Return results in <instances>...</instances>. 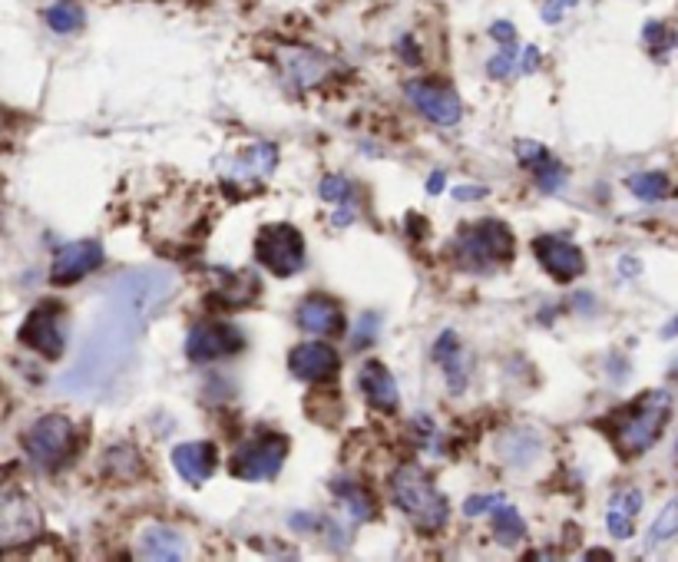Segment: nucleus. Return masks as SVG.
Wrapping results in <instances>:
<instances>
[{
  "label": "nucleus",
  "mask_w": 678,
  "mask_h": 562,
  "mask_svg": "<svg viewBox=\"0 0 678 562\" xmlns=\"http://www.w3.org/2000/svg\"><path fill=\"white\" fill-rule=\"evenodd\" d=\"M672 417V394L669 391H649L636 397L632 404L616 410L612 417L599 420V427L606 430L612 447L619 450L622 460L642 457L645 450L655 447V440L662 437L665 424Z\"/></svg>",
  "instance_id": "1"
},
{
  "label": "nucleus",
  "mask_w": 678,
  "mask_h": 562,
  "mask_svg": "<svg viewBox=\"0 0 678 562\" xmlns=\"http://www.w3.org/2000/svg\"><path fill=\"white\" fill-rule=\"evenodd\" d=\"M391 503L404 516H411V523L424 533H437L450 520V503L447 496L437 490L434 477L417 467V463H404L394 470L391 477Z\"/></svg>",
  "instance_id": "2"
},
{
  "label": "nucleus",
  "mask_w": 678,
  "mask_h": 562,
  "mask_svg": "<svg viewBox=\"0 0 678 562\" xmlns=\"http://www.w3.org/2000/svg\"><path fill=\"white\" fill-rule=\"evenodd\" d=\"M24 453L40 470H63L80 450V430L67 414H43L24 430Z\"/></svg>",
  "instance_id": "3"
},
{
  "label": "nucleus",
  "mask_w": 678,
  "mask_h": 562,
  "mask_svg": "<svg viewBox=\"0 0 678 562\" xmlns=\"http://www.w3.org/2000/svg\"><path fill=\"white\" fill-rule=\"evenodd\" d=\"M513 258V232L503 222L464 225L454 242V262L464 272L483 275Z\"/></svg>",
  "instance_id": "4"
},
{
  "label": "nucleus",
  "mask_w": 678,
  "mask_h": 562,
  "mask_svg": "<svg viewBox=\"0 0 678 562\" xmlns=\"http://www.w3.org/2000/svg\"><path fill=\"white\" fill-rule=\"evenodd\" d=\"M43 529V513L24 486L0 473V549L30 546Z\"/></svg>",
  "instance_id": "5"
},
{
  "label": "nucleus",
  "mask_w": 678,
  "mask_h": 562,
  "mask_svg": "<svg viewBox=\"0 0 678 562\" xmlns=\"http://www.w3.org/2000/svg\"><path fill=\"white\" fill-rule=\"evenodd\" d=\"M288 457V437L282 434H255L249 440H242L235 447L229 470L232 477L249 480V483H262V480H275L282 473V463Z\"/></svg>",
  "instance_id": "6"
},
{
  "label": "nucleus",
  "mask_w": 678,
  "mask_h": 562,
  "mask_svg": "<svg viewBox=\"0 0 678 562\" xmlns=\"http://www.w3.org/2000/svg\"><path fill=\"white\" fill-rule=\"evenodd\" d=\"M20 344L43 361H60L67 351V311L57 301H43L20 324Z\"/></svg>",
  "instance_id": "7"
},
{
  "label": "nucleus",
  "mask_w": 678,
  "mask_h": 562,
  "mask_svg": "<svg viewBox=\"0 0 678 562\" xmlns=\"http://www.w3.org/2000/svg\"><path fill=\"white\" fill-rule=\"evenodd\" d=\"M255 258L278 278L298 275L301 268H305V239H301V232L288 222L265 225L255 239Z\"/></svg>",
  "instance_id": "8"
},
{
  "label": "nucleus",
  "mask_w": 678,
  "mask_h": 562,
  "mask_svg": "<svg viewBox=\"0 0 678 562\" xmlns=\"http://www.w3.org/2000/svg\"><path fill=\"white\" fill-rule=\"evenodd\" d=\"M245 348V338L239 328L225 321H199L186 334V358L192 364H212L222 358H235Z\"/></svg>",
  "instance_id": "9"
},
{
  "label": "nucleus",
  "mask_w": 678,
  "mask_h": 562,
  "mask_svg": "<svg viewBox=\"0 0 678 562\" xmlns=\"http://www.w3.org/2000/svg\"><path fill=\"white\" fill-rule=\"evenodd\" d=\"M404 93L414 103V110H421V116H427L437 126H457L460 116H464V106H460L454 86L440 80H407Z\"/></svg>",
  "instance_id": "10"
},
{
  "label": "nucleus",
  "mask_w": 678,
  "mask_h": 562,
  "mask_svg": "<svg viewBox=\"0 0 678 562\" xmlns=\"http://www.w3.org/2000/svg\"><path fill=\"white\" fill-rule=\"evenodd\" d=\"M288 371L305 384H328L341 371V354L325 341H305L288 351Z\"/></svg>",
  "instance_id": "11"
},
{
  "label": "nucleus",
  "mask_w": 678,
  "mask_h": 562,
  "mask_svg": "<svg viewBox=\"0 0 678 562\" xmlns=\"http://www.w3.org/2000/svg\"><path fill=\"white\" fill-rule=\"evenodd\" d=\"M100 265H103V245L100 242H93V239L67 242L57 255H53L50 281H53V285H60V288L77 285V281H83L86 275H93Z\"/></svg>",
  "instance_id": "12"
},
{
  "label": "nucleus",
  "mask_w": 678,
  "mask_h": 562,
  "mask_svg": "<svg viewBox=\"0 0 678 562\" xmlns=\"http://www.w3.org/2000/svg\"><path fill=\"white\" fill-rule=\"evenodd\" d=\"M533 252H536V258H540V265L559 281V285L576 281L586 268L583 252H579L566 235H540V239L533 242Z\"/></svg>",
  "instance_id": "13"
},
{
  "label": "nucleus",
  "mask_w": 678,
  "mask_h": 562,
  "mask_svg": "<svg viewBox=\"0 0 678 562\" xmlns=\"http://www.w3.org/2000/svg\"><path fill=\"white\" fill-rule=\"evenodd\" d=\"M295 324L315 338H338L344 334V308L328 295H308L295 308Z\"/></svg>",
  "instance_id": "14"
},
{
  "label": "nucleus",
  "mask_w": 678,
  "mask_h": 562,
  "mask_svg": "<svg viewBox=\"0 0 678 562\" xmlns=\"http://www.w3.org/2000/svg\"><path fill=\"white\" fill-rule=\"evenodd\" d=\"M358 387H361L364 401L378 410V414H397V407H401V391H397L394 374L387 371L381 361H364L361 364Z\"/></svg>",
  "instance_id": "15"
},
{
  "label": "nucleus",
  "mask_w": 678,
  "mask_h": 562,
  "mask_svg": "<svg viewBox=\"0 0 678 562\" xmlns=\"http://www.w3.org/2000/svg\"><path fill=\"white\" fill-rule=\"evenodd\" d=\"M215 463H219V450H215V443L209 440H192V443L172 447V467L192 486L206 483L215 473Z\"/></svg>",
  "instance_id": "16"
},
{
  "label": "nucleus",
  "mask_w": 678,
  "mask_h": 562,
  "mask_svg": "<svg viewBox=\"0 0 678 562\" xmlns=\"http://www.w3.org/2000/svg\"><path fill=\"white\" fill-rule=\"evenodd\" d=\"M136 546H139L136 553L143 556V559H169V562H176V559H186L189 556L186 536H182L179 529L163 526V523L146 526Z\"/></svg>",
  "instance_id": "17"
},
{
  "label": "nucleus",
  "mask_w": 678,
  "mask_h": 562,
  "mask_svg": "<svg viewBox=\"0 0 678 562\" xmlns=\"http://www.w3.org/2000/svg\"><path fill=\"white\" fill-rule=\"evenodd\" d=\"M434 361L444 367V377L450 384V391L454 394H464L467 391V377H470V361L464 354V344L454 331H444L434 344Z\"/></svg>",
  "instance_id": "18"
},
{
  "label": "nucleus",
  "mask_w": 678,
  "mask_h": 562,
  "mask_svg": "<svg viewBox=\"0 0 678 562\" xmlns=\"http://www.w3.org/2000/svg\"><path fill=\"white\" fill-rule=\"evenodd\" d=\"M278 166V149L272 143H258V146H249L242 149V153L232 156V169L225 172V179H265L272 176Z\"/></svg>",
  "instance_id": "19"
},
{
  "label": "nucleus",
  "mask_w": 678,
  "mask_h": 562,
  "mask_svg": "<svg viewBox=\"0 0 678 562\" xmlns=\"http://www.w3.org/2000/svg\"><path fill=\"white\" fill-rule=\"evenodd\" d=\"M282 60H285L288 80H292L298 90H311L315 83L325 80V73L331 67L325 53H315V50H285Z\"/></svg>",
  "instance_id": "20"
},
{
  "label": "nucleus",
  "mask_w": 678,
  "mask_h": 562,
  "mask_svg": "<svg viewBox=\"0 0 678 562\" xmlns=\"http://www.w3.org/2000/svg\"><path fill=\"white\" fill-rule=\"evenodd\" d=\"M540 453H543V440L533 434V430H510L507 437H503V443H500V457L510 463L513 470H523V467H530V463H536L540 460Z\"/></svg>",
  "instance_id": "21"
},
{
  "label": "nucleus",
  "mask_w": 678,
  "mask_h": 562,
  "mask_svg": "<svg viewBox=\"0 0 678 562\" xmlns=\"http://www.w3.org/2000/svg\"><path fill=\"white\" fill-rule=\"evenodd\" d=\"M103 470H106V477H113V480H123V483L136 480L139 473H143V457H139V450L133 443H116V447L106 450Z\"/></svg>",
  "instance_id": "22"
},
{
  "label": "nucleus",
  "mask_w": 678,
  "mask_h": 562,
  "mask_svg": "<svg viewBox=\"0 0 678 562\" xmlns=\"http://www.w3.org/2000/svg\"><path fill=\"white\" fill-rule=\"evenodd\" d=\"M43 20H47V27L53 34H77V30L86 24V14L80 7V0H53V4L43 10Z\"/></svg>",
  "instance_id": "23"
},
{
  "label": "nucleus",
  "mask_w": 678,
  "mask_h": 562,
  "mask_svg": "<svg viewBox=\"0 0 678 562\" xmlns=\"http://www.w3.org/2000/svg\"><path fill=\"white\" fill-rule=\"evenodd\" d=\"M493 533H497L500 546H516V543H523L526 523L510 503H500L497 510H493Z\"/></svg>",
  "instance_id": "24"
},
{
  "label": "nucleus",
  "mask_w": 678,
  "mask_h": 562,
  "mask_svg": "<svg viewBox=\"0 0 678 562\" xmlns=\"http://www.w3.org/2000/svg\"><path fill=\"white\" fill-rule=\"evenodd\" d=\"M626 186L632 196H639L642 202H659L672 192L669 179H665L662 172H639V176H629Z\"/></svg>",
  "instance_id": "25"
},
{
  "label": "nucleus",
  "mask_w": 678,
  "mask_h": 562,
  "mask_svg": "<svg viewBox=\"0 0 678 562\" xmlns=\"http://www.w3.org/2000/svg\"><path fill=\"white\" fill-rule=\"evenodd\" d=\"M675 536H678V496L672 503H665V510L655 516L645 543H649V549H652V546H659V543H665V539H675Z\"/></svg>",
  "instance_id": "26"
},
{
  "label": "nucleus",
  "mask_w": 678,
  "mask_h": 562,
  "mask_svg": "<svg viewBox=\"0 0 678 562\" xmlns=\"http://www.w3.org/2000/svg\"><path fill=\"white\" fill-rule=\"evenodd\" d=\"M530 172H533L536 186H540L546 196H556V192H563V186H566V169L553 159V153L546 156L540 166H533Z\"/></svg>",
  "instance_id": "27"
},
{
  "label": "nucleus",
  "mask_w": 678,
  "mask_h": 562,
  "mask_svg": "<svg viewBox=\"0 0 678 562\" xmlns=\"http://www.w3.org/2000/svg\"><path fill=\"white\" fill-rule=\"evenodd\" d=\"M335 490H338V500H344V503L351 506V516H354V520H371V516H374L368 493H364L361 486H354V483H348V480H341V483H335Z\"/></svg>",
  "instance_id": "28"
},
{
  "label": "nucleus",
  "mask_w": 678,
  "mask_h": 562,
  "mask_svg": "<svg viewBox=\"0 0 678 562\" xmlns=\"http://www.w3.org/2000/svg\"><path fill=\"white\" fill-rule=\"evenodd\" d=\"M636 516H632L629 510H622V506H616V503H609V510H606V526H609V533L616 536V539H629L632 533H636Z\"/></svg>",
  "instance_id": "29"
},
{
  "label": "nucleus",
  "mask_w": 678,
  "mask_h": 562,
  "mask_svg": "<svg viewBox=\"0 0 678 562\" xmlns=\"http://www.w3.org/2000/svg\"><path fill=\"white\" fill-rule=\"evenodd\" d=\"M318 192H321V199H325V202L348 205V199H351V182H348V176H325V179H321Z\"/></svg>",
  "instance_id": "30"
},
{
  "label": "nucleus",
  "mask_w": 678,
  "mask_h": 562,
  "mask_svg": "<svg viewBox=\"0 0 678 562\" xmlns=\"http://www.w3.org/2000/svg\"><path fill=\"white\" fill-rule=\"evenodd\" d=\"M378 328H381V315H378V311H371V315H361L358 318V328H354L351 348L361 351L364 344H371L374 338H378Z\"/></svg>",
  "instance_id": "31"
},
{
  "label": "nucleus",
  "mask_w": 678,
  "mask_h": 562,
  "mask_svg": "<svg viewBox=\"0 0 678 562\" xmlns=\"http://www.w3.org/2000/svg\"><path fill=\"white\" fill-rule=\"evenodd\" d=\"M500 503H507V496L503 493H490V496H470V500L464 503V516H470V520H477V516H483L487 510H497Z\"/></svg>",
  "instance_id": "32"
},
{
  "label": "nucleus",
  "mask_w": 678,
  "mask_h": 562,
  "mask_svg": "<svg viewBox=\"0 0 678 562\" xmlns=\"http://www.w3.org/2000/svg\"><path fill=\"white\" fill-rule=\"evenodd\" d=\"M513 60H516V43H510V47H503V53H497L490 63H487V73L493 80H503V77H510V70H513Z\"/></svg>",
  "instance_id": "33"
},
{
  "label": "nucleus",
  "mask_w": 678,
  "mask_h": 562,
  "mask_svg": "<svg viewBox=\"0 0 678 562\" xmlns=\"http://www.w3.org/2000/svg\"><path fill=\"white\" fill-rule=\"evenodd\" d=\"M516 156H520V162L526 169H533V166H540L546 156H550V149L540 146V143H516Z\"/></svg>",
  "instance_id": "34"
},
{
  "label": "nucleus",
  "mask_w": 678,
  "mask_h": 562,
  "mask_svg": "<svg viewBox=\"0 0 678 562\" xmlns=\"http://www.w3.org/2000/svg\"><path fill=\"white\" fill-rule=\"evenodd\" d=\"M579 0H543V20L546 24H559L563 20V10L576 7Z\"/></svg>",
  "instance_id": "35"
},
{
  "label": "nucleus",
  "mask_w": 678,
  "mask_h": 562,
  "mask_svg": "<svg viewBox=\"0 0 678 562\" xmlns=\"http://www.w3.org/2000/svg\"><path fill=\"white\" fill-rule=\"evenodd\" d=\"M540 63H543L540 50H536V47H526V50L520 53V60H516V70H520V73H536V70H540Z\"/></svg>",
  "instance_id": "36"
},
{
  "label": "nucleus",
  "mask_w": 678,
  "mask_h": 562,
  "mask_svg": "<svg viewBox=\"0 0 678 562\" xmlns=\"http://www.w3.org/2000/svg\"><path fill=\"white\" fill-rule=\"evenodd\" d=\"M490 37L500 40L503 47H510V43H516V27L510 24V20H497V24L490 27Z\"/></svg>",
  "instance_id": "37"
},
{
  "label": "nucleus",
  "mask_w": 678,
  "mask_h": 562,
  "mask_svg": "<svg viewBox=\"0 0 678 562\" xmlns=\"http://www.w3.org/2000/svg\"><path fill=\"white\" fill-rule=\"evenodd\" d=\"M483 196H487V186H460V189H454V199H457V202L483 199Z\"/></svg>",
  "instance_id": "38"
},
{
  "label": "nucleus",
  "mask_w": 678,
  "mask_h": 562,
  "mask_svg": "<svg viewBox=\"0 0 678 562\" xmlns=\"http://www.w3.org/2000/svg\"><path fill=\"white\" fill-rule=\"evenodd\" d=\"M397 53H401V57H404L407 63H417V60H421V53L414 50V40H411V37H401V43H397Z\"/></svg>",
  "instance_id": "39"
},
{
  "label": "nucleus",
  "mask_w": 678,
  "mask_h": 562,
  "mask_svg": "<svg viewBox=\"0 0 678 562\" xmlns=\"http://www.w3.org/2000/svg\"><path fill=\"white\" fill-rule=\"evenodd\" d=\"M427 192L430 196H440V192H444V172H434V176L427 179Z\"/></svg>",
  "instance_id": "40"
},
{
  "label": "nucleus",
  "mask_w": 678,
  "mask_h": 562,
  "mask_svg": "<svg viewBox=\"0 0 678 562\" xmlns=\"http://www.w3.org/2000/svg\"><path fill=\"white\" fill-rule=\"evenodd\" d=\"M354 222V212L344 209V212H335V225H351Z\"/></svg>",
  "instance_id": "41"
},
{
  "label": "nucleus",
  "mask_w": 678,
  "mask_h": 562,
  "mask_svg": "<svg viewBox=\"0 0 678 562\" xmlns=\"http://www.w3.org/2000/svg\"><path fill=\"white\" fill-rule=\"evenodd\" d=\"M665 334H669V338H672V334H678V318H675V321L669 324V328H665Z\"/></svg>",
  "instance_id": "42"
},
{
  "label": "nucleus",
  "mask_w": 678,
  "mask_h": 562,
  "mask_svg": "<svg viewBox=\"0 0 678 562\" xmlns=\"http://www.w3.org/2000/svg\"><path fill=\"white\" fill-rule=\"evenodd\" d=\"M4 129H7V120H4V113H0V136H4Z\"/></svg>",
  "instance_id": "43"
},
{
  "label": "nucleus",
  "mask_w": 678,
  "mask_h": 562,
  "mask_svg": "<svg viewBox=\"0 0 678 562\" xmlns=\"http://www.w3.org/2000/svg\"><path fill=\"white\" fill-rule=\"evenodd\" d=\"M675 453H678V443H675Z\"/></svg>",
  "instance_id": "44"
}]
</instances>
